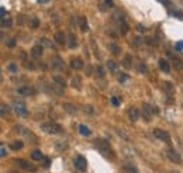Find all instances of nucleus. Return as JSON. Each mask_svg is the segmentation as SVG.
Listing matches in <instances>:
<instances>
[{"mask_svg": "<svg viewBox=\"0 0 183 173\" xmlns=\"http://www.w3.org/2000/svg\"><path fill=\"white\" fill-rule=\"evenodd\" d=\"M0 111H2V117H4L6 114H9V107H7L4 103H2L0 104Z\"/></svg>", "mask_w": 183, "mask_h": 173, "instance_id": "32", "label": "nucleus"}, {"mask_svg": "<svg viewBox=\"0 0 183 173\" xmlns=\"http://www.w3.org/2000/svg\"><path fill=\"white\" fill-rule=\"evenodd\" d=\"M7 45H9V48H13L14 45H16V40H14V38L9 40V41H7Z\"/></svg>", "mask_w": 183, "mask_h": 173, "instance_id": "40", "label": "nucleus"}, {"mask_svg": "<svg viewBox=\"0 0 183 173\" xmlns=\"http://www.w3.org/2000/svg\"><path fill=\"white\" fill-rule=\"evenodd\" d=\"M123 172L124 173H138V170L134 166H131V165H125V166L123 167Z\"/></svg>", "mask_w": 183, "mask_h": 173, "instance_id": "26", "label": "nucleus"}, {"mask_svg": "<svg viewBox=\"0 0 183 173\" xmlns=\"http://www.w3.org/2000/svg\"><path fill=\"white\" fill-rule=\"evenodd\" d=\"M13 110L18 117H27L28 116V110H27L26 104L20 100H13Z\"/></svg>", "mask_w": 183, "mask_h": 173, "instance_id": "4", "label": "nucleus"}, {"mask_svg": "<svg viewBox=\"0 0 183 173\" xmlns=\"http://www.w3.org/2000/svg\"><path fill=\"white\" fill-rule=\"evenodd\" d=\"M72 86L75 87V89H80V87H82V83H80V77L79 76H75L72 79Z\"/></svg>", "mask_w": 183, "mask_h": 173, "instance_id": "25", "label": "nucleus"}, {"mask_svg": "<svg viewBox=\"0 0 183 173\" xmlns=\"http://www.w3.org/2000/svg\"><path fill=\"white\" fill-rule=\"evenodd\" d=\"M16 163L21 167V169H24V170H28V172H33V170H35V167H34L30 162H27V160L18 159V160H16Z\"/></svg>", "mask_w": 183, "mask_h": 173, "instance_id": "12", "label": "nucleus"}, {"mask_svg": "<svg viewBox=\"0 0 183 173\" xmlns=\"http://www.w3.org/2000/svg\"><path fill=\"white\" fill-rule=\"evenodd\" d=\"M42 51H44L42 45H41V44H37V45L33 47V49H31V57H33L34 59H38V58L42 55Z\"/></svg>", "mask_w": 183, "mask_h": 173, "instance_id": "10", "label": "nucleus"}, {"mask_svg": "<svg viewBox=\"0 0 183 173\" xmlns=\"http://www.w3.org/2000/svg\"><path fill=\"white\" fill-rule=\"evenodd\" d=\"M172 173H179V172H172Z\"/></svg>", "mask_w": 183, "mask_h": 173, "instance_id": "47", "label": "nucleus"}, {"mask_svg": "<svg viewBox=\"0 0 183 173\" xmlns=\"http://www.w3.org/2000/svg\"><path fill=\"white\" fill-rule=\"evenodd\" d=\"M109 49L111 51L114 55H120V52H121L120 45H117V44H109Z\"/></svg>", "mask_w": 183, "mask_h": 173, "instance_id": "20", "label": "nucleus"}, {"mask_svg": "<svg viewBox=\"0 0 183 173\" xmlns=\"http://www.w3.org/2000/svg\"><path fill=\"white\" fill-rule=\"evenodd\" d=\"M31 27H33V28H37V27H38V20H37V18H33V20H31Z\"/></svg>", "mask_w": 183, "mask_h": 173, "instance_id": "42", "label": "nucleus"}, {"mask_svg": "<svg viewBox=\"0 0 183 173\" xmlns=\"http://www.w3.org/2000/svg\"><path fill=\"white\" fill-rule=\"evenodd\" d=\"M117 66H118V65H117V62H114V61H107V68H109L110 70H116L117 69Z\"/></svg>", "mask_w": 183, "mask_h": 173, "instance_id": "31", "label": "nucleus"}, {"mask_svg": "<svg viewBox=\"0 0 183 173\" xmlns=\"http://www.w3.org/2000/svg\"><path fill=\"white\" fill-rule=\"evenodd\" d=\"M2 17H6V9H4V7H2Z\"/></svg>", "mask_w": 183, "mask_h": 173, "instance_id": "45", "label": "nucleus"}, {"mask_svg": "<svg viewBox=\"0 0 183 173\" xmlns=\"http://www.w3.org/2000/svg\"><path fill=\"white\" fill-rule=\"evenodd\" d=\"M17 92H18V94H21V96H33V94H35V90H34L33 87H20Z\"/></svg>", "mask_w": 183, "mask_h": 173, "instance_id": "15", "label": "nucleus"}, {"mask_svg": "<svg viewBox=\"0 0 183 173\" xmlns=\"http://www.w3.org/2000/svg\"><path fill=\"white\" fill-rule=\"evenodd\" d=\"M41 130H42L44 132L50 134V135H55V134L63 132L62 127H61L59 124H57V123H44V124H41Z\"/></svg>", "mask_w": 183, "mask_h": 173, "instance_id": "2", "label": "nucleus"}, {"mask_svg": "<svg viewBox=\"0 0 183 173\" xmlns=\"http://www.w3.org/2000/svg\"><path fill=\"white\" fill-rule=\"evenodd\" d=\"M79 132L82 134V135H85V136H89L90 134H92V131H90L86 125H79Z\"/></svg>", "mask_w": 183, "mask_h": 173, "instance_id": "24", "label": "nucleus"}, {"mask_svg": "<svg viewBox=\"0 0 183 173\" xmlns=\"http://www.w3.org/2000/svg\"><path fill=\"white\" fill-rule=\"evenodd\" d=\"M113 18L117 21V24H118V27H120L121 34H123V35H124V34H127V31H128V24H127V21H125L124 14L121 13V11H116Z\"/></svg>", "mask_w": 183, "mask_h": 173, "instance_id": "3", "label": "nucleus"}, {"mask_svg": "<svg viewBox=\"0 0 183 173\" xmlns=\"http://www.w3.org/2000/svg\"><path fill=\"white\" fill-rule=\"evenodd\" d=\"M40 44L42 45V47H47V48H52V42H51L50 40H47V38H41Z\"/></svg>", "mask_w": 183, "mask_h": 173, "instance_id": "30", "label": "nucleus"}, {"mask_svg": "<svg viewBox=\"0 0 183 173\" xmlns=\"http://www.w3.org/2000/svg\"><path fill=\"white\" fill-rule=\"evenodd\" d=\"M159 68L162 72H165V73H169L170 72V66H169V63H168V61L165 59H161L159 61Z\"/></svg>", "mask_w": 183, "mask_h": 173, "instance_id": "16", "label": "nucleus"}, {"mask_svg": "<svg viewBox=\"0 0 183 173\" xmlns=\"http://www.w3.org/2000/svg\"><path fill=\"white\" fill-rule=\"evenodd\" d=\"M2 26H3V27H10V26H11V21H10V20H6V18H3V23H2Z\"/></svg>", "mask_w": 183, "mask_h": 173, "instance_id": "41", "label": "nucleus"}, {"mask_svg": "<svg viewBox=\"0 0 183 173\" xmlns=\"http://www.w3.org/2000/svg\"><path fill=\"white\" fill-rule=\"evenodd\" d=\"M172 62H173V66L179 70H183V61H180L179 58L176 57H172Z\"/></svg>", "mask_w": 183, "mask_h": 173, "instance_id": "18", "label": "nucleus"}, {"mask_svg": "<svg viewBox=\"0 0 183 173\" xmlns=\"http://www.w3.org/2000/svg\"><path fill=\"white\" fill-rule=\"evenodd\" d=\"M68 47L69 48H76V38H75V35L73 34H69L68 35Z\"/></svg>", "mask_w": 183, "mask_h": 173, "instance_id": "19", "label": "nucleus"}, {"mask_svg": "<svg viewBox=\"0 0 183 173\" xmlns=\"http://www.w3.org/2000/svg\"><path fill=\"white\" fill-rule=\"evenodd\" d=\"M85 111H87V114H89V116H93V114L96 113V111H94V108L92 106H85Z\"/></svg>", "mask_w": 183, "mask_h": 173, "instance_id": "34", "label": "nucleus"}, {"mask_svg": "<svg viewBox=\"0 0 183 173\" xmlns=\"http://www.w3.org/2000/svg\"><path fill=\"white\" fill-rule=\"evenodd\" d=\"M127 79H128V75H127V73H120V75H118V82H121V83L125 82Z\"/></svg>", "mask_w": 183, "mask_h": 173, "instance_id": "35", "label": "nucleus"}, {"mask_svg": "<svg viewBox=\"0 0 183 173\" xmlns=\"http://www.w3.org/2000/svg\"><path fill=\"white\" fill-rule=\"evenodd\" d=\"M73 163H75V167L80 172H85L87 167V162H86V158H83L82 155H76L75 159H73Z\"/></svg>", "mask_w": 183, "mask_h": 173, "instance_id": "5", "label": "nucleus"}, {"mask_svg": "<svg viewBox=\"0 0 183 173\" xmlns=\"http://www.w3.org/2000/svg\"><path fill=\"white\" fill-rule=\"evenodd\" d=\"M176 48H177L179 51H182V49H183V41H179V42L176 44Z\"/></svg>", "mask_w": 183, "mask_h": 173, "instance_id": "43", "label": "nucleus"}, {"mask_svg": "<svg viewBox=\"0 0 183 173\" xmlns=\"http://www.w3.org/2000/svg\"><path fill=\"white\" fill-rule=\"evenodd\" d=\"M138 70H140L141 73H146V72H148V69H146V66L144 65V63H140V65H138Z\"/></svg>", "mask_w": 183, "mask_h": 173, "instance_id": "36", "label": "nucleus"}, {"mask_svg": "<svg viewBox=\"0 0 183 173\" xmlns=\"http://www.w3.org/2000/svg\"><path fill=\"white\" fill-rule=\"evenodd\" d=\"M83 66H85V65H83V61H82V59H79V58H75V59H72V61H70V68H72V69L80 70Z\"/></svg>", "mask_w": 183, "mask_h": 173, "instance_id": "14", "label": "nucleus"}, {"mask_svg": "<svg viewBox=\"0 0 183 173\" xmlns=\"http://www.w3.org/2000/svg\"><path fill=\"white\" fill-rule=\"evenodd\" d=\"M121 63H123V66L125 68V69H130V68H131V63H133V59H131L130 55H125Z\"/></svg>", "mask_w": 183, "mask_h": 173, "instance_id": "21", "label": "nucleus"}, {"mask_svg": "<svg viewBox=\"0 0 183 173\" xmlns=\"http://www.w3.org/2000/svg\"><path fill=\"white\" fill-rule=\"evenodd\" d=\"M31 158H33L34 160H41L44 158V155L40 152V151H33V153H31Z\"/></svg>", "mask_w": 183, "mask_h": 173, "instance_id": "27", "label": "nucleus"}, {"mask_svg": "<svg viewBox=\"0 0 183 173\" xmlns=\"http://www.w3.org/2000/svg\"><path fill=\"white\" fill-rule=\"evenodd\" d=\"M52 79H54V82H55V83H57V85H59V87H62V89H65V86H66V83H65V80H63L61 76H54Z\"/></svg>", "mask_w": 183, "mask_h": 173, "instance_id": "23", "label": "nucleus"}, {"mask_svg": "<svg viewBox=\"0 0 183 173\" xmlns=\"http://www.w3.org/2000/svg\"><path fill=\"white\" fill-rule=\"evenodd\" d=\"M54 37H55V41H57L58 44H63L65 41H66V37H65V34H63L62 31H57Z\"/></svg>", "mask_w": 183, "mask_h": 173, "instance_id": "17", "label": "nucleus"}, {"mask_svg": "<svg viewBox=\"0 0 183 173\" xmlns=\"http://www.w3.org/2000/svg\"><path fill=\"white\" fill-rule=\"evenodd\" d=\"M96 76L97 77H103L104 76V69L101 66H97V69H96Z\"/></svg>", "mask_w": 183, "mask_h": 173, "instance_id": "33", "label": "nucleus"}, {"mask_svg": "<svg viewBox=\"0 0 183 173\" xmlns=\"http://www.w3.org/2000/svg\"><path fill=\"white\" fill-rule=\"evenodd\" d=\"M7 68H9V70H10V72H13V73H14V72H17V65H14V63H10V65H9Z\"/></svg>", "mask_w": 183, "mask_h": 173, "instance_id": "38", "label": "nucleus"}, {"mask_svg": "<svg viewBox=\"0 0 183 173\" xmlns=\"http://www.w3.org/2000/svg\"><path fill=\"white\" fill-rule=\"evenodd\" d=\"M2 156H6V148H4V145H2Z\"/></svg>", "mask_w": 183, "mask_h": 173, "instance_id": "44", "label": "nucleus"}, {"mask_svg": "<svg viewBox=\"0 0 183 173\" xmlns=\"http://www.w3.org/2000/svg\"><path fill=\"white\" fill-rule=\"evenodd\" d=\"M166 156L169 158L170 162L176 163V165H180V163H182V158H180V155L175 149H168L166 151Z\"/></svg>", "mask_w": 183, "mask_h": 173, "instance_id": "8", "label": "nucleus"}, {"mask_svg": "<svg viewBox=\"0 0 183 173\" xmlns=\"http://www.w3.org/2000/svg\"><path fill=\"white\" fill-rule=\"evenodd\" d=\"M140 111L137 110L135 107H131L130 110H128V117H130V120L133 121V123H135L137 120H138V118H140Z\"/></svg>", "mask_w": 183, "mask_h": 173, "instance_id": "13", "label": "nucleus"}, {"mask_svg": "<svg viewBox=\"0 0 183 173\" xmlns=\"http://www.w3.org/2000/svg\"><path fill=\"white\" fill-rule=\"evenodd\" d=\"M173 16L179 17V18H183V11L182 10H175L173 11Z\"/></svg>", "mask_w": 183, "mask_h": 173, "instance_id": "39", "label": "nucleus"}, {"mask_svg": "<svg viewBox=\"0 0 183 173\" xmlns=\"http://www.w3.org/2000/svg\"><path fill=\"white\" fill-rule=\"evenodd\" d=\"M153 116V107H151L148 103L142 104V117L145 118L146 121H151Z\"/></svg>", "mask_w": 183, "mask_h": 173, "instance_id": "7", "label": "nucleus"}, {"mask_svg": "<svg viewBox=\"0 0 183 173\" xmlns=\"http://www.w3.org/2000/svg\"><path fill=\"white\" fill-rule=\"evenodd\" d=\"M111 104H113V106H120V100H118V99H117V97L116 96H113V97H111Z\"/></svg>", "mask_w": 183, "mask_h": 173, "instance_id": "37", "label": "nucleus"}, {"mask_svg": "<svg viewBox=\"0 0 183 173\" xmlns=\"http://www.w3.org/2000/svg\"><path fill=\"white\" fill-rule=\"evenodd\" d=\"M14 130H16V131H18L20 134H23L24 136H27L28 140H31V142H35V141H37L35 138H34V134L31 132V131H28V130H26V128H23V127H16Z\"/></svg>", "mask_w": 183, "mask_h": 173, "instance_id": "11", "label": "nucleus"}, {"mask_svg": "<svg viewBox=\"0 0 183 173\" xmlns=\"http://www.w3.org/2000/svg\"><path fill=\"white\" fill-rule=\"evenodd\" d=\"M23 148V141H14L13 144H11V149L13 151H18Z\"/></svg>", "mask_w": 183, "mask_h": 173, "instance_id": "28", "label": "nucleus"}, {"mask_svg": "<svg viewBox=\"0 0 183 173\" xmlns=\"http://www.w3.org/2000/svg\"><path fill=\"white\" fill-rule=\"evenodd\" d=\"M104 2H106V4H107V6H110V7L113 6V2H111V0H104Z\"/></svg>", "mask_w": 183, "mask_h": 173, "instance_id": "46", "label": "nucleus"}, {"mask_svg": "<svg viewBox=\"0 0 183 173\" xmlns=\"http://www.w3.org/2000/svg\"><path fill=\"white\" fill-rule=\"evenodd\" d=\"M51 66H52V69L62 70L63 68H65V62H63V59H62V58L55 57L52 61H51Z\"/></svg>", "mask_w": 183, "mask_h": 173, "instance_id": "9", "label": "nucleus"}, {"mask_svg": "<svg viewBox=\"0 0 183 173\" xmlns=\"http://www.w3.org/2000/svg\"><path fill=\"white\" fill-rule=\"evenodd\" d=\"M94 145H96V148L99 149V152L103 155V156H106L107 159H114V152L111 151V147H110V144L107 142L106 140H96L94 141Z\"/></svg>", "mask_w": 183, "mask_h": 173, "instance_id": "1", "label": "nucleus"}, {"mask_svg": "<svg viewBox=\"0 0 183 173\" xmlns=\"http://www.w3.org/2000/svg\"><path fill=\"white\" fill-rule=\"evenodd\" d=\"M79 21H80V28H82V31H86L87 30V20H86V17H80L79 18Z\"/></svg>", "mask_w": 183, "mask_h": 173, "instance_id": "29", "label": "nucleus"}, {"mask_svg": "<svg viewBox=\"0 0 183 173\" xmlns=\"http://www.w3.org/2000/svg\"><path fill=\"white\" fill-rule=\"evenodd\" d=\"M63 107H65V110H66L69 114H76V111H78L76 107L72 106L70 103H65V104H63Z\"/></svg>", "mask_w": 183, "mask_h": 173, "instance_id": "22", "label": "nucleus"}, {"mask_svg": "<svg viewBox=\"0 0 183 173\" xmlns=\"http://www.w3.org/2000/svg\"><path fill=\"white\" fill-rule=\"evenodd\" d=\"M153 135L157 136L158 140L163 141V142H166V144H169V142H170V136H169V134H168L166 131L161 130V128H155V130H153Z\"/></svg>", "mask_w": 183, "mask_h": 173, "instance_id": "6", "label": "nucleus"}]
</instances>
